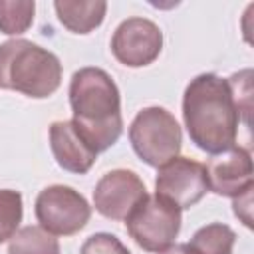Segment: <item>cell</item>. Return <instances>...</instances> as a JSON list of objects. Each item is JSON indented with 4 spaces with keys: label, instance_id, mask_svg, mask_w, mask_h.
Here are the masks:
<instances>
[{
    "label": "cell",
    "instance_id": "cell-1",
    "mask_svg": "<svg viewBox=\"0 0 254 254\" xmlns=\"http://www.w3.org/2000/svg\"><path fill=\"white\" fill-rule=\"evenodd\" d=\"M183 121L190 141L208 155L236 147L238 127L250 129V111L234 97L228 79L200 73L183 93Z\"/></svg>",
    "mask_w": 254,
    "mask_h": 254
},
{
    "label": "cell",
    "instance_id": "cell-2",
    "mask_svg": "<svg viewBox=\"0 0 254 254\" xmlns=\"http://www.w3.org/2000/svg\"><path fill=\"white\" fill-rule=\"evenodd\" d=\"M69 105L75 129L97 155L117 143L123 133L121 97L105 69H77L69 81Z\"/></svg>",
    "mask_w": 254,
    "mask_h": 254
},
{
    "label": "cell",
    "instance_id": "cell-3",
    "mask_svg": "<svg viewBox=\"0 0 254 254\" xmlns=\"http://www.w3.org/2000/svg\"><path fill=\"white\" fill-rule=\"evenodd\" d=\"M62 83L60 58L24 38L0 44V87L32 99H44Z\"/></svg>",
    "mask_w": 254,
    "mask_h": 254
},
{
    "label": "cell",
    "instance_id": "cell-4",
    "mask_svg": "<svg viewBox=\"0 0 254 254\" xmlns=\"http://www.w3.org/2000/svg\"><path fill=\"white\" fill-rule=\"evenodd\" d=\"M129 141L137 157L149 167H161L179 155L183 133L175 115L159 105L141 109L129 125Z\"/></svg>",
    "mask_w": 254,
    "mask_h": 254
},
{
    "label": "cell",
    "instance_id": "cell-5",
    "mask_svg": "<svg viewBox=\"0 0 254 254\" xmlns=\"http://www.w3.org/2000/svg\"><path fill=\"white\" fill-rule=\"evenodd\" d=\"M129 236L147 252L171 246L181 230V210L159 194H149L125 218Z\"/></svg>",
    "mask_w": 254,
    "mask_h": 254
},
{
    "label": "cell",
    "instance_id": "cell-6",
    "mask_svg": "<svg viewBox=\"0 0 254 254\" xmlns=\"http://www.w3.org/2000/svg\"><path fill=\"white\" fill-rule=\"evenodd\" d=\"M34 212L40 226L54 236H71L83 230L91 218L85 196L67 185H50L40 190Z\"/></svg>",
    "mask_w": 254,
    "mask_h": 254
},
{
    "label": "cell",
    "instance_id": "cell-7",
    "mask_svg": "<svg viewBox=\"0 0 254 254\" xmlns=\"http://www.w3.org/2000/svg\"><path fill=\"white\" fill-rule=\"evenodd\" d=\"M155 194L175 204L179 210L190 208L208 192L204 165L189 157H173L159 167L155 177Z\"/></svg>",
    "mask_w": 254,
    "mask_h": 254
},
{
    "label": "cell",
    "instance_id": "cell-8",
    "mask_svg": "<svg viewBox=\"0 0 254 254\" xmlns=\"http://www.w3.org/2000/svg\"><path fill=\"white\" fill-rule=\"evenodd\" d=\"M163 50V32L149 18H127L111 36V54L127 67L153 64Z\"/></svg>",
    "mask_w": 254,
    "mask_h": 254
},
{
    "label": "cell",
    "instance_id": "cell-9",
    "mask_svg": "<svg viewBox=\"0 0 254 254\" xmlns=\"http://www.w3.org/2000/svg\"><path fill=\"white\" fill-rule=\"evenodd\" d=\"M145 196L147 187L135 171L113 169L97 181L93 189V206L109 220H125Z\"/></svg>",
    "mask_w": 254,
    "mask_h": 254
},
{
    "label": "cell",
    "instance_id": "cell-10",
    "mask_svg": "<svg viewBox=\"0 0 254 254\" xmlns=\"http://www.w3.org/2000/svg\"><path fill=\"white\" fill-rule=\"evenodd\" d=\"M206 183L208 190L220 196L238 198L240 194L252 190L254 187V169L252 157L246 147H230L218 155H212L206 165Z\"/></svg>",
    "mask_w": 254,
    "mask_h": 254
},
{
    "label": "cell",
    "instance_id": "cell-11",
    "mask_svg": "<svg viewBox=\"0 0 254 254\" xmlns=\"http://www.w3.org/2000/svg\"><path fill=\"white\" fill-rule=\"evenodd\" d=\"M50 149L56 163L75 175H85L97 159V153L79 135L73 121H54L50 125Z\"/></svg>",
    "mask_w": 254,
    "mask_h": 254
},
{
    "label": "cell",
    "instance_id": "cell-12",
    "mask_svg": "<svg viewBox=\"0 0 254 254\" xmlns=\"http://www.w3.org/2000/svg\"><path fill=\"white\" fill-rule=\"evenodd\" d=\"M58 20L73 34H89L101 26L107 2L103 0H58L54 2Z\"/></svg>",
    "mask_w": 254,
    "mask_h": 254
},
{
    "label": "cell",
    "instance_id": "cell-13",
    "mask_svg": "<svg viewBox=\"0 0 254 254\" xmlns=\"http://www.w3.org/2000/svg\"><path fill=\"white\" fill-rule=\"evenodd\" d=\"M236 232L222 222H210L198 228L190 238V248L196 254H232Z\"/></svg>",
    "mask_w": 254,
    "mask_h": 254
},
{
    "label": "cell",
    "instance_id": "cell-14",
    "mask_svg": "<svg viewBox=\"0 0 254 254\" xmlns=\"http://www.w3.org/2000/svg\"><path fill=\"white\" fill-rule=\"evenodd\" d=\"M8 254H60V242L42 226H24L10 238Z\"/></svg>",
    "mask_w": 254,
    "mask_h": 254
},
{
    "label": "cell",
    "instance_id": "cell-15",
    "mask_svg": "<svg viewBox=\"0 0 254 254\" xmlns=\"http://www.w3.org/2000/svg\"><path fill=\"white\" fill-rule=\"evenodd\" d=\"M34 0H0V32L6 36L24 34L34 22Z\"/></svg>",
    "mask_w": 254,
    "mask_h": 254
},
{
    "label": "cell",
    "instance_id": "cell-16",
    "mask_svg": "<svg viewBox=\"0 0 254 254\" xmlns=\"http://www.w3.org/2000/svg\"><path fill=\"white\" fill-rule=\"evenodd\" d=\"M24 202L22 194L14 189H0V244L10 240L22 222Z\"/></svg>",
    "mask_w": 254,
    "mask_h": 254
},
{
    "label": "cell",
    "instance_id": "cell-17",
    "mask_svg": "<svg viewBox=\"0 0 254 254\" xmlns=\"http://www.w3.org/2000/svg\"><path fill=\"white\" fill-rule=\"evenodd\" d=\"M79 254H131L129 248L109 232H95L79 248Z\"/></svg>",
    "mask_w": 254,
    "mask_h": 254
},
{
    "label": "cell",
    "instance_id": "cell-18",
    "mask_svg": "<svg viewBox=\"0 0 254 254\" xmlns=\"http://www.w3.org/2000/svg\"><path fill=\"white\" fill-rule=\"evenodd\" d=\"M159 254H196L189 242H179V244H171L165 250H161Z\"/></svg>",
    "mask_w": 254,
    "mask_h": 254
}]
</instances>
